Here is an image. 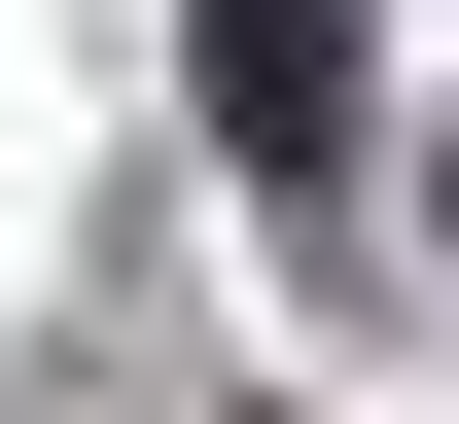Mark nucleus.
<instances>
[{"label":"nucleus","mask_w":459,"mask_h":424,"mask_svg":"<svg viewBox=\"0 0 459 424\" xmlns=\"http://www.w3.org/2000/svg\"><path fill=\"white\" fill-rule=\"evenodd\" d=\"M212 142L247 177H353V0H212Z\"/></svg>","instance_id":"f257e3e1"}]
</instances>
